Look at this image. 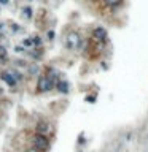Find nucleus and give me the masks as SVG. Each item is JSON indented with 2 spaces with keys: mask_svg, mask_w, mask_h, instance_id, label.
Masks as SVG:
<instances>
[{
  "mask_svg": "<svg viewBox=\"0 0 148 152\" xmlns=\"http://www.w3.org/2000/svg\"><path fill=\"white\" fill-rule=\"evenodd\" d=\"M14 64H16L18 67H26V62H24V60H16Z\"/></svg>",
  "mask_w": 148,
  "mask_h": 152,
  "instance_id": "obj_13",
  "label": "nucleus"
},
{
  "mask_svg": "<svg viewBox=\"0 0 148 152\" xmlns=\"http://www.w3.org/2000/svg\"><path fill=\"white\" fill-rule=\"evenodd\" d=\"M32 143H34V147H35V149H38L40 152H45V151L49 149V139H48V136H46V135L37 133V135L34 136Z\"/></svg>",
  "mask_w": 148,
  "mask_h": 152,
  "instance_id": "obj_2",
  "label": "nucleus"
},
{
  "mask_svg": "<svg viewBox=\"0 0 148 152\" xmlns=\"http://www.w3.org/2000/svg\"><path fill=\"white\" fill-rule=\"evenodd\" d=\"M86 101H89V103H94V101H96V97H94V95H89V97H86Z\"/></svg>",
  "mask_w": 148,
  "mask_h": 152,
  "instance_id": "obj_12",
  "label": "nucleus"
},
{
  "mask_svg": "<svg viewBox=\"0 0 148 152\" xmlns=\"http://www.w3.org/2000/svg\"><path fill=\"white\" fill-rule=\"evenodd\" d=\"M27 152H40V151L35 149V147H32V149H27Z\"/></svg>",
  "mask_w": 148,
  "mask_h": 152,
  "instance_id": "obj_17",
  "label": "nucleus"
},
{
  "mask_svg": "<svg viewBox=\"0 0 148 152\" xmlns=\"http://www.w3.org/2000/svg\"><path fill=\"white\" fill-rule=\"evenodd\" d=\"M2 93H3V89H2V87H0V95H2Z\"/></svg>",
  "mask_w": 148,
  "mask_h": 152,
  "instance_id": "obj_18",
  "label": "nucleus"
},
{
  "mask_svg": "<svg viewBox=\"0 0 148 152\" xmlns=\"http://www.w3.org/2000/svg\"><path fill=\"white\" fill-rule=\"evenodd\" d=\"M123 3V0H105V5L108 6V8H116V6H119Z\"/></svg>",
  "mask_w": 148,
  "mask_h": 152,
  "instance_id": "obj_9",
  "label": "nucleus"
},
{
  "mask_svg": "<svg viewBox=\"0 0 148 152\" xmlns=\"http://www.w3.org/2000/svg\"><path fill=\"white\" fill-rule=\"evenodd\" d=\"M29 2H32V0H29Z\"/></svg>",
  "mask_w": 148,
  "mask_h": 152,
  "instance_id": "obj_19",
  "label": "nucleus"
},
{
  "mask_svg": "<svg viewBox=\"0 0 148 152\" xmlns=\"http://www.w3.org/2000/svg\"><path fill=\"white\" fill-rule=\"evenodd\" d=\"M10 0H0V5H8Z\"/></svg>",
  "mask_w": 148,
  "mask_h": 152,
  "instance_id": "obj_16",
  "label": "nucleus"
},
{
  "mask_svg": "<svg viewBox=\"0 0 148 152\" xmlns=\"http://www.w3.org/2000/svg\"><path fill=\"white\" fill-rule=\"evenodd\" d=\"M14 51H16V54H21L24 49H22V46H14Z\"/></svg>",
  "mask_w": 148,
  "mask_h": 152,
  "instance_id": "obj_14",
  "label": "nucleus"
},
{
  "mask_svg": "<svg viewBox=\"0 0 148 152\" xmlns=\"http://www.w3.org/2000/svg\"><path fill=\"white\" fill-rule=\"evenodd\" d=\"M92 37L99 41H105L107 40V30H105L104 27H96V29L92 30Z\"/></svg>",
  "mask_w": 148,
  "mask_h": 152,
  "instance_id": "obj_4",
  "label": "nucleus"
},
{
  "mask_svg": "<svg viewBox=\"0 0 148 152\" xmlns=\"http://www.w3.org/2000/svg\"><path fill=\"white\" fill-rule=\"evenodd\" d=\"M6 60H8V51L0 46V64H5Z\"/></svg>",
  "mask_w": 148,
  "mask_h": 152,
  "instance_id": "obj_8",
  "label": "nucleus"
},
{
  "mask_svg": "<svg viewBox=\"0 0 148 152\" xmlns=\"http://www.w3.org/2000/svg\"><path fill=\"white\" fill-rule=\"evenodd\" d=\"M53 86H54V81H53L49 76L43 75V76L38 78V86H37V89H38L40 92H48V90H51Z\"/></svg>",
  "mask_w": 148,
  "mask_h": 152,
  "instance_id": "obj_3",
  "label": "nucleus"
},
{
  "mask_svg": "<svg viewBox=\"0 0 148 152\" xmlns=\"http://www.w3.org/2000/svg\"><path fill=\"white\" fill-rule=\"evenodd\" d=\"M0 78H2V81H5V83L8 84L10 87H14V86H16V79H14L13 75H11V73H8V71H2Z\"/></svg>",
  "mask_w": 148,
  "mask_h": 152,
  "instance_id": "obj_6",
  "label": "nucleus"
},
{
  "mask_svg": "<svg viewBox=\"0 0 148 152\" xmlns=\"http://www.w3.org/2000/svg\"><path fill=\"white\" fill-rule=\"evenodd\" d=\"M34 41L32 40H24V46H32Z\"/></svg>",
  "mask_w": 148,
  "mask_h": 152,
  "instance_id": "obj_15",
  "label": "nucleus"
},
{
  "mask_svg": "<svg viewBox=\"0 0 148 152\" xmlns=\"http://www.w3.org/2000/svg\"><path fill=\"white\" fill-rule=\"evenodd\" d=\"M56 89L59 92H62V93H67L69 92V83H67V81H57Z\"/></svg>",
  "mask_w": 148,
  "mask_h": 152,
  "instance_id": "obj_7",
  "label": "nucleus"
},
{
  "mask_svg": "<svg viewBox=\"0 0 148 152\" xmlns=\"http://www.w3.org/2000/svg\"><path fill=\"white\" fill-rule=\"evenodd\" d=\"M64 45H65V48H67L69 51H75V49H78L80 45H81V37H80V33L75 32V30H73V32H70L67 37H65Z\"/></svg>",
  "mask_w": 148,
  "mask_h": 152,
  "instance_id": "obj_1",
  "label": "nucleus"
},
{
  "mask_svg": "<svg viewBox=\"0 0 148 152\" xmlns=\"http://www.w3.org/2000/svg\"><path fill=\"white\" fill-rule=\"evenodd\" d=\"M24 16L29 19V18H32V8H24Z\"/></svg>",
  "mask_w": 148,
  "mask_h": 152,
  "instance_id": "obj_11",
  "label": "nucleus"
},
{
  "mask_svg": "<svg viewBox=\"0 0 148 152\" xmlns=\"http://www.w3.org/2000/svg\"><path fill=\"white\" fill-rule=\"evenodd\" d=\"M49 130H51V125H49L48 122H45V120H41V122L37 124V133H40V135H48Z\"/></svg>",
  "mask_w": 148,
  "mask_h": 152,
  "instance_id": "obj_5",
  "label": "nucleus"
},
{
  "mask_svg": "<svg viewBox=\"0 0 148 152\" xmlns=\"http://www.w3.org/2000/svg\"><path fill=\"white\" fill-rule=\"evenodd\" d=\"M27 71H29V75H30V76H34V75H37V73L40 71V68H38V65L30 64L29 67H27Z\"/></svg>",
  "mask_w": 148,
  "mask_h": 152,
  "instance_id": "obj_10",
  "label": "nucleus"
}]
</instances>
